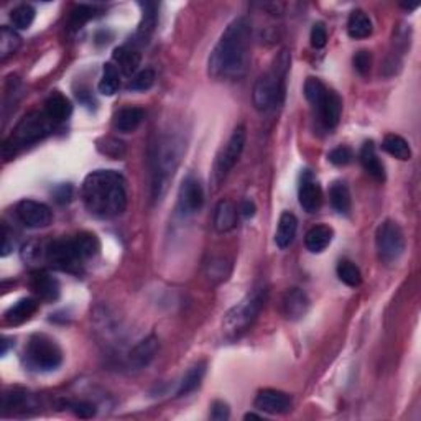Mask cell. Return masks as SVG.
<instances>
[{"mask_svg":"<svg viewBox=\"0 0 421 421\" xmlns=\"http://www.w3.org/2000/svg\"><path fill=\"white\" fill-rule=\"evenodd\" d=\"M252 28L249 20L239 17L224 30L207 60V73L214 79L239 81L245 76L250 63Z\"/></svg>","mask_w":421,"mask_h":421,"instance_id":"cell-1","label":"cell"},{"mask_svg":"<svg viewBox=\"0 0 421 421\" xmlns=\"http://www.w3.org/2000/svg\"><path fill=\"white\" fill-rule=\"evenodd\" d=\"M81 196L90 216L114 219L127 207V183L114 170H98L84 180Z\"/></svg>","mask_w":421,"mask_h":421,"instance_id":"cell-2","label":"cell"},{"mask_svg":"<svg viewBox=\"0 0 421 421\" xmlns=\"http://www.w3.org/2000/svg\"><path fill=\"white\" fill-rule=\"evenodd\" d=\"M186 150L183 138L178 135H163L152 148V196L160 199L167 191L168 181L177 172L181 157Z\"/></svg>","mask_w":421,"mask_h":421,"instance_id":"cell-3","label":"cell"},{"mask_svg":"<svg viewBox=\"0 0 421 421\" xmlns=\"http://www.w3.org/2000/svg\"><path fill=\"white\" fill-rule=\"evenodd\" d=\"M290 68L289 51H281L275 58L270 71L260 76L252 90V103L259 112H269L279 108L285 98V78Z\"/></svg>","mask_w":421,"mask_h":421,"instance_id":"cell-4","label":"cell"},{"mask_svg":"<svg viewBox=\"0 0 421 421\" xmlns=\"http://www.w3.org/2000/svg\"><path fill=\"white\" fill-rule=\"evenodd\" d=\"M266 298H269V290L266 286L260 285L249 293L241 303H237L232 310L224 318V331L231 338H239L255 323L259 314L262 313Z\"/></svg>","mask_w":421,"mask_h":421,"instance_id":"cell-5","label":"cell"},{"mask_svg":"<svg viewBox=\"0 0 421 421\" xmlns=\"http://www.w3.org/2000/svg\"><path fill=\"white\" fill-rule=\"evenodd\" d=\"M308 103L318 110L319 120L326 129L333 130L338 127L343 114V100L334 90L328 89L318 78H308L303 88Z\"/></svg>","mask_w":421,"mask_h":421,"instance_id":"cell-6","label":"cell"},{"mask_svg":"<svg viewBox=\"0 0 421 421\" xmlns=\"http://www.w3.org/2000/svg\"><path fill=\"white\" fill-rule=\"evenodd\" d=\"M25 360L30 369L51 372L63 364V350L50 336L33 334L25 345Z\"/></svg>","mask_w":421,"mask_h":421,"instance_id":"cell-7","label":"cell"},{"mask_svg":"<svg viewBox=\"0 0 421 421\" xmlns=\"http://www.w3.org/2000/svg\"><path fill=\"white\" fill-rule=\"evenodd\" d=\"M53 127H55V124L48 119L45 112H30L19 122L12 137L5 142L4 152H7L9 148H12V152H15V148L28 147L31 143L43 140L45 137L53 132Z\"/></svg>","mask_w":421,"mask_h":421,"instance_id":"cell-8","label":"cell"},{"mask_svg":"<svg viewBox=\"0 0 421 421\" xmlns=\"http://www.w3.org/2000/svg\"><path fill=\"white\" fill-rule=\"evenodd\" d=\"M245 140H247V132H245L244 125H239L236 130L232 132V135L229 137L226 145H224L219 153H217L214 167H212V184L217 188L224 180L227 178V175L232 172V168L236 167L239 158H241Z\"/></svg>","mask_w":421,"mask_h":421,"instance_id":"cell-9","label":"cell"},{"mask_svg":"<svg viewBox=\"0 0 421 421\" xmlns=\"http://www.w3.org/2000/svg\"><path fill=\"white\" fill-rule=\"evenodd\" d=\"M405 234L395 221L387 219L377 227L375 249L383 264H393L405 252Z\"/></svg>","mask_w":421,"mask_h":421,"instance_id":"cell-10","label":"cell"},{"mask_svg":"<svg viewBox=\"0 0 421 421\" xmlns=\"http://www.w3.org/2000/svg\"><path fill=\"white\" fill-rule=\"evenodd\" d=\"M43 260H46L53 269L63 271H79L84 260L79 255L76 242L73 239H56V241L45 244Z\"/></svg>","mask_w":421,"mask_h":421,"instance_id":"cell-11","label":"cell"},{"mask_svg":"<svg viewBox=\"0 0 421 421\" xmlns=\"http://www.w3.org/2000/svg\"><path fill=\"white\" fill-rule=\"evenodd\" d=\"M204 206V189L194 175H188L181 181L178 191V211L183 216H193Z\"/></svg>","mask_w":421,"mask_h":421,"instance_id":"cell-12","label":"cell"},{"mask_svg":"<svg viewBox=\"0 0 421 421\" xmlns=\"http://www.w3.org/2000/svg\"><path fill=\"white\" fill-rule=\"evenodd\" d=\"M17 216L24 226L30 229L48 227L53 221V212L43 202L24 199L17 206Z\"/></svg>","mask_w":421,"mask_h":421,"instance_id":"cell-13","label":"cell"},{"mask_svg":"<svg viewBox=\"0 0 421 421\" xmlns=\"http://www.w3.org/2000/svg\"><path fill=\"white\" fill-rule=\"evenodd\" d=\"M254 407L260 412L270 415L289 413L291 410V397L289 393L274 390V388H265L260 390L254 400Z\"/></svg>","mask_w":421,"mask_h":421,"instance_id":"cell-14","label":"cell"},{"mask_svg":"<svg viewBox=\"0 0 421 421\" xmlns=\"http://www.w3.org/2000/svg\"><path fill=\"white\" fill-rule=\"evenodd\" d=\"M298 199H300V206L303 209L311 212V214L321 209L323 191L311 173H305V177H303L300 189H298Z\"/></svg>","mask_w":421,"mask_h":421,"instance_id":"cell-15","label":"cell"},{"mask_svg":"<svg viewBox=\"0 0 421 421\" xmlns=\"http://www.w3.org/2000/svg\"><path fill=\"white\" fill-rule=\"evenodd\" d=\"M30 285L36 295H38L41 300L48 301V303L56 301L61 295L60 281H58L53 275L48 274V271H43V270H36V271H33V274H31Z\"/></svg>","mask_w":421,"mask_h":421,"instance_id":"cell-16","label":"cell"},{"mask_svg":"<svg viewBox=\"0 0 421 421\" xmlns=\"http://www.w3.org/2000/svg\"><path fill=\"white\" fill-rule=\"evenodd\" d=\"M142 9V20L138 24L137 33H135V41L133 45H147L150 36L153 35V31L157 28V22H158V5L153 2H142L140 4Z\"/></svg>","mask_w":421,"mask_h":421,"instance_id":"cell-17","label":"cell"},{"mask_svg":"<svg viewBox=\"0 0 421 421\" xmlns=\"http://www.w3.org/2000/svg\"><path fill=\"white\" fill-rule=\"evenodd\" d=\"M310 310V298L300 289H291L284 296V313L290 321L305 318Z\"/></svg>","mask_w":421,"mask_h":421,"instance_id":"cell-18","label":"cell"},{"mask_svg":"<svg viewBox=\"0 0 421 421\" xmlns=\"http://www.w3.org/2000/svg\"><path fill=\"white\" fill-rule=\"evenodd\" d=\"M112 60L115 61L117 69H120V73L124 74V76L133 78L135 76L138 66H140L142 55L135 45L132 46L124 45V46L115 48L114 55H112Z\"/></svg>","mask_w":421,"mask_h":421,"instance_id":"cell-19","label":"cell"},{"mask_svg":"<svg viewBox=\"0 0 421 421\" xmlns=\"http://www.w3.org/2000/svg\"><path fill=\"white\" fill-rule=\"evenodd\" d=\"M237 207L231 199H221L214 209V229L219 234L231 232L237 226Z\"/></svg>","mask_w":421,"mask_h":421,"instance_id":"cell-20","label":"cell"},{"mask_svg":"<svg viewBox=\"0 0 421 421\" xmlns=\"http://www.w3.org/2000/svg\"><path fill=\"white\" fill-rule=\"evenodd\" d=\"M36 310H38V301L35 298H22L5 311L4 319L10 326H19V324H24L31 319Z\"/></svg>","mask_w":421,"mask_h":421,"instance_id":"cell-21","label":"cell"},{"mask_svg":"<svg viewBox=\"0 0 421 421\" xmlns=\"http://www.w3.org/2000/svg\"><path fill=\"white\" fill-rule=\"evenodd\" d=\"M43 112L53 124L58 125V124H63V122H66L69 117H71L73 105L69 103V99L65 98L63 94L53 93L50 98L46 99Z\"/></svg>","mask_w":421,"mask_h":421,"instance_id":"cell-22","label":"cell"},{"mask_svg":"<svg viewBox=\"0 0 421 421\" xmlns=\"http://www.w3.org/2000/svg\"><path fill=\"white\" fill-rule=\"evenodd\" d=\"M359 160L362 168L365 170L367 175H370V177L377 181H385V167H383V163L377 155L374 142H365L364 145H362Z\"/></svg>","mask_w":421,"mask_h":421,"instance_id":"cell-23","label":"cell"},{"mask_svg":"<svg viewBox=\"0 0 421 421\" xmlns=\"http://www.w3.org/2000/svg\"><path fill=\"white\" fill-rule=\"evenodd\" d=\"M296 231H298V219L293 212L285 211L284 214L280 216L279 221V227H276V234H275V242L280 249H286L290 247L296 237Z\"/></svg>","mask_w":421,"mask_h":421,"instance_id":"cell-24","label":"cell"},{"mask_svg":"<svg viewBox=\"0 0 421 421\" xmlns=\"http://www.w3.org/2000/svg\"><path fill=\"white\" fill-rule=\"evenodd\" d=\"M145 112L140 108H124L114 117V129L120 133H132L142 124Z\"/></svg>","mask_w":421,"mask_h":421,"instance_id":"cell-25","label":"cell"},{"mask_svg":"<svg viewBox=\"0 0 421 421\" xmlns=\"http://www.w3.org/2000/svg\"><path fill=\"white\" fill-rule=\"evenodd\" d=\"M158 353V339L155 336H150V338L143 339L140 344H137L133 350L130 353V362L138 369L142 367H147L150 362L155 359Z\"/></svg>","mask_w":421,"mask_h":421,"instance_id":"cell-26","label":"cell"},{"mask_svg":"<svg viewBox=\"0 0 421 421\" xmlns=\"http://www.w3.org/2000/svg\"><path fill=\"white\" fill-rule=\"evenodd\" d=\"M334 236V231L328 226H314L308 231L305 237V245L311 254H321L328 249Z\"/></svg>","mask_w":421,"mask_h":421,"instance_id":"cell-27","label":"cell"},{"mask_svg":"<svg viewBox=\"0 0 421 421\" xmlns=\"http://www.w3.org/2000/svg\"><path fill=\"white\" fill-rule=\"evenodd\" d=\"M372 30H374V26H372V20L369 19V15H367L364 10L357 9L349 15L348 35L350 38L354 40L367 38V36L372 35Z\"/></svg>","mask_w":421,"mask_h":421,"instance_id":"cell-28","label":"cell"},{"mask_svg":"<svg viewBox=\"0 0 421 421\" xmlns=\"http://www.w3.org/2000/svg\"><path fill=\"white\" fill-rule=\"evenodd\" d=\"M329 201L339 214H349L353 199H350V191L344 181H334L329 188Z\"/></svg>","mask_w":421,"mask_h":421,"instance_id":"cell-29","label":"cell"},{"mask_svg":"<svg viewBox=\"0 0 421 421\" xmlns=\"http://www.w3.org/2000/svg\"><path fill=\"white\" fill-rule=\"evenodd\" d=\"M204 374H206V362L201 360V362H198V364H194L193 367H189L188 372L184 374V377L181 378L177 395L186 397V395H189L191 392H194L196 388L201 385L202 378H204Z\"/></svg>","mask_w":421,"mask_h":421,"instance_id":"cell-30","label":"cell"},{"mask_svg":"<svg viewBox=\"0 0 421 421\" xmlns=\"http://www.w3.org/2000/svg\"><path fill=\"white\" fill-rule=\"evenodd\" d=\"M382 148L388 155L402 160V162H407V160L412 158V150H410L408 142L403 137L395 135V133H390V135L383 138Z\"/></svg>","mask_w":421,"mask_h":421,"instance_id":"cell-31","label":"cell"},{"mask_svg":"<svg viewBox=\"0 0 421 421\" xmlns=\"http://www.w3.org/2000/svg\"><path fill=\"white\" fill-rule=\"evenodd\" d=\"M22 45V38L20 35L10 26H2L0 28V60L5 61L14 55Z\"/></svg>","mask_w":421,"mask_h":421,"instance_id":"cell-32","label":"cell"},{"mask_svg":"<svg viewBox=\"0 0 421 421\" xmlns=\"http://www.w3.org/2000/svg\"><path fill=\"white\" fill-rule=\"evenodd\" d=\"M99 93L104 95H114L120 88V74L114 63H105L103 78L99 81Z\"/></svg>","mask_w":421,"mask_h":421,"instance_id":"cell-33","label":"cell"},{"mask_svg":"<svg viewBox=\"0 0 421 421\" xmlns=\"http://www.w3.org/2000/svg\"><path fill=\"white\" fill-rule=\"evenodd\" d=\"M74 242H76L79 255H81L84 262H86V260H89V259H94L100 250L99 239L93 232L78 234V236L74 237Z\"/></svg>","mask_w":421,"mask_h":421,"instance_id":"cell-34","label":"cell"},{"mask_svg":"<svg viewBox=\"0 0 421 421\" xmlns=\"http://www.w3.org/2000/svg\"><path fill=\"white\" fill-rule=\"evenodd\" d=\"M336 271H338L339 280L343 281L344 285L350 286V289H355V286H359L362 284V274L359 266L354 262H350V260H341Z\"/></svg>","mask_w":421,"mask_h":421,"instance_id":"cell-35","label":"cell"},{"mask_svg":"<svg viewBox=\"0 0 421 421\" xmlns=\"http://www.w3.org/2000/svg\"><path fill=\"white\" fill-rule=\"evenodd\" d=\"M35 20V9L30 4H22L19 7H15L10 12V22H12L14 28L26 30L30 28V25Z\"/></svg>","mask_w":421,"mask_h":421,"instance_id":"cell-36","label":"cell"},{"mask_svg":"<svg viewBox=\"0 0 421 421\" xmlns=\"http://www.w3.org/2000/svg\"><path fill=\"white\" fill-rule=\"evenodd\" d=\"M153 84H155V71L150 68H145L142 69V71H138L135 76L130 79L129 89L145 93V90H148L153 86Z\"/></svg>","mask_w":421,"mask_h":421,"instance_id":"cell-37","label":"cell"},{"mask_svg":"<svg viewBox=\"0 0 421 421\" xmlns=\"http://www.w3.org/2000/svg\"><path fill=\"white\" fill-rule=\"evenodd\" d=\"M94 15L95 7H93V5H78L71 12V15H69V25H71L73 28H81V26L89 22Z\"/></svg>","mask_w":421,"mask_h":421,"instance_id":"cell-38","label":"cell"},{"mask_svg":"<svg viewBox=\"0 0 421 421\" xmlns=\"http://www.w3.org/2000/svg\"><path fill=\"white\" fill-rule=\"evenodd\" d=\"M26 395L25 390H20V388H12V390L7 392L4 395V410H17V408H22L24 405L26 403Z\"/></svg>","mask_w":421,"mask_h":421,"instance_id":"cell-39","label":"cell"},{"mask_svg":"<svg viewBox=\"0 0 421 421\" xmlns=\"http://www.w3.org/2000/svg\"><path fill=\"white\" fill-rule=\"evenodd\" d=\"M353 158H354V153L349 147H338L334 148L333 152H329L328 155L329 162L336 165V167H345V165L353 162Z\"/></svg>","mask_w":421,"mask_h":421,"instance_id":"cell-40","label":"cell"},{"mask_svg":"<svg viewBox=\"0 0 421 421\" xmlns=\"http://www.w3.org/2000/svg\"><path fill=\"white\" fill-rule=\"evenodd\" d=\"M353 63H354L355 71L359 73L360 76H367V74L370 73V68H372L370 51H367V50L357 51L354 55V58H353Z\"/></svg>","mask_w":421,"mask_h":421,"instance_id":"cell-41","label":"cell"},{"mask_svg":"<svg viewBox=\"0 0 421 421\" xmlns=\"http://www.w3.org/2000/svg\"><path fill=\"white\" fill-rule=\"evenodd\" d=\"M310 40H311L313 48H316V50L326 46V43H328V30H326V26H324V24L318 22V24L313 25Z\"/></svg>","mask_w":421,"mask_h":421,"instance_id":"cell-42","label":"cell"},{"mask_svg":"<svg viewBox=\"0 0 421 421\" xmlns=\"http://www.w3.org/2000/svg\"><path fill=\"white\" fill-rule=\"evenodd\" d=\"M231 417V408L226 402L222 400H216L214 403L211 405V420L214 421H226Z\"/></svg>","mask_w":421,"mask_h":421,"instance_id":"cell-43","label":"cell"},{"mask_svg":"<svg viewBox=\"0 0 421 421\" xmlns=\"http://www.w3.org/2000/svg\"><path fill=\"white\" fill-rule=\"evenodd\" d=\"M69 408H73V412L78 415V417L81 418H89L93 417L95 413V407L93 403H88V402H76V403H71L69 405Z\"/></svg>","mask_w":421,"mask_h":421,"instance_id":"cell-44","label":"cell"},{"mask_svg":"<svg viewBox=\"0 0 421 421\" xmlns=\"http://www.w3.org/2000/svg\"><path fill=\"white\" fill-rule=\"evenodd\" d=\"M71 193H73L71 186H69V184H61L60 188H58L55 191L56 201L58 202H66V201H69V198H71Z\"/></svg>","mask_w":421,"mask_h":421,"instance_id":"cell-45","label":"cell"},{"mask_svg":"<svg viewBox=\"0 0 421 421\" xmlns=\"http://www.w3.org/2000/svg\"><path fill=\"white\" fill-rule=\"evenodd\" d=\"M14 250V242H10V236L7 231V226H4V242H2V257H7V255Z\"/></svg>","mask_w":421,"mask_h":421,"instance_id":"cell-46","label":"cell"},{"mask_svg":"<svg viewBox=\"0 0 421 421\" xmlns=\"http://www.w3.org/2000/svg\"><path fill=\"white\" fill-rule=\"evenodd\" d=\"M255 211H257V207L252 201H244L242 206H241V214L245 217V219H249V217H254L255 216Z\"/></svg>","mask_w":421,"mask_h":421,"instance_id":"cell-47","label":"cell"},{"mask_svg":"<svg viewBox=\"0 0 421 421\" xmlns=\"http://www.w3.org/2000/svg\"><path fill=\"white\" fill-rule=\"evenodd\" d=\"M7 349H9V339L4 338L2 339V355L7 354Z\"/></svg>","mask_w":421,"mask_h":421,"instance_id":"cell-48","label":"cell"},{"mask_svg":"<svg viewBox=\"0 0 421 421\" xmlns=\"http://www.w3.org/2000/svg\"><path fill=\"white\" fill-rule=\"evenodd\" d=\"M244 420H262V417H260V415H255V413H247L244 417Z\"/></svg>","mask_w":421,"mask_h":421,"instance_id":"cell-49","label":"cell"}]
</instances>
